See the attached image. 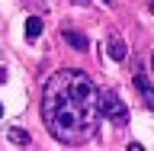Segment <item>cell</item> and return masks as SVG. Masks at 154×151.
I'll use <instances>...</instances> for the list:
<instances>
[{"mask_svg": "<svg viewBox=\"0 0 154 151\" xmlns=\"http://www.w3.org/2000/svg\"><path fill=\"white\" fill-rule=\"evenodd\" d=\"M100 87L90 74L64 68L48 77L42 90V122L64 145H84L100 125Z\"/></svg>", "mask_w": 154, "mask_h": 151, "instance_id": "obj_1", "label": "cell"}, {"mask_svg": "<svg viewBox=\"0 0 154 151\" xmlns=\"http://www.w3.org/2000/svg\"><path fill=\"white\" fill-rule=\"evenodd\" d=\"M100 113H103L112 125H125L128 122V109L122 106V100H119L112 90H100Z\"/></svg>", "mask_w": 154, "mask_h": 151, "instance_id": "obj_2", "label": "cell"}, {"mask_svg": "<svg viewBox=\"0 0 154 151\" xmlns=\"http://www.w3.org/2000/svg\"><path fill=\"white\" fill-rule=\"evenodd\" d=\"M135 87H138V93H141V100H144V106L154 113V84H148V77L138 71L135 74Z\"/></svg>", "mask_w": 154, "mask_h": 151, "instance_id": "obj_3", "label": "cell"}, {"mask_svg": "<svg viewBox=\"0 0 154 151\" xmlns=\"http://www.w3.org/2000/svg\"><path fill=\"white\" fill-rule=\"evenodd\" d=\"M106 52H109V58H112V61H125V55H128V48H125V42H122L119 36L109 39V48H106Z\"/></svg>", "mask_w": 154, "mask_h": 151, "instance_id": "obj_4", "label": "cell"}, {"mask_svg": "<svg viewBox=\"0 0 154 151\" xmlns=\"http://www.w3.org/2000/svg\"><path fill=\"white\" fill-rule=\"evenodd\" d=\"M64 42H67V45H74L77 52H84V48H87V36H84V32H77V29H64Z\"/></svg>", "mask_w": 154, "mask_h": 151, "instance_id": "obj_5", "label": "cell"}, {"mask_svg": "<svg viewBox=\"0 0 154 151\" xmlns=\"http://www.w3.org/2000/svg\"><path fill=\"white\" fill-rule=\"evenodd\" d=\"M38 36H42V19H38V16H29L26 19V39H29V42H35Z\"/></svg>", "mask_w": 154, "mask_h": 151, "instance_id": "obj_6", "label": "cell"}, {"mask_svg": "<svg viewBox=\"0 0 154 151\" xmlns=\"http://www.w3.org/2000/svg\"><path fill=\"white\" fill-rule=\"evenodd\" d=\"M7 138L13 145H29V132H26V129H19V125H10V129H7Z\"/></svg>", "mask_w": 154, "mask_h": 151, "instance_id": "obj_7", "label": "cell"}, {"mask_svg": "<svg viewBox=\"0 0 154 151\" xmlns=\"http://www.w3.org/2000/svg\"><path fill=\"white\" fill-rule=\"evenodd\" d=\"M128 151H144V148H141L138 142H132V145H128Z\"/></svg>", "mask_w": 154, "mask_h": 151, "instance_id": "obj_8", "label": "cell"}, {"mask_svg": "<svg viewBox=\"0 0 154 151\" xmlns=\"http://www.w3.org/2000/svg\"><path fill=\"white\" fill-rule=\"evenodd\" d=\"M74 3H77V7H87V3H90V0H74Z\"/></svg>", "mask_w": 154, "mask_h": 151, "instance_id": "obj_9", "label": "cell"}, {"mask_svg": "<svg viewBox=\"0 0 154 151\" xmlns=\"http://www.w3.org/2000/svg\"><path fill=\"white\" fill-rule=\"evenodd\" d=\"M148 10H151V13H154V0H148Z\"/></svg>", "mask_w": 154, "mask_h": 151, "instance_id": "obj_10", "label": "cell"}, {"mask_svg": "<svg viewBox=\"0 0 154 151\" xmlns=\"http://www.w3.org/2000/svg\"><path fill=\"white\" fill-rule=\"evenodd\" d=\"M151 71H154V52H151Z\"/></svg>", "mask_w": 154, "mask_h": 151, "instance_id": "obj_11", "label": "cell"}, {"mask_svg": "<svg viewBox=\"0 0 154 151\" xmlns=\"http://www.w3.org/2000/svg\"><path fill=\"white\" fill-rule=\"evenodd\" d=\"M0 116H3V103H0Z\"/></svg>", "mask_w": 154, "mask_h": 151, "instance_id": "obj_12", "label": "cell"}, {"mask_svg": "<svg viewBox=\"0 0 154 151\" xmlns=\"http://www.w3.org/2000/svg\"><path fill=\"white\" fill-rule=\"evenodd\" d=\"M103 3H112V0H103Z\"/></svg>", "mask_w": 154, "mask_h": 151, "instance_id": "obj_13", "label": "cell"}]
</instances>
